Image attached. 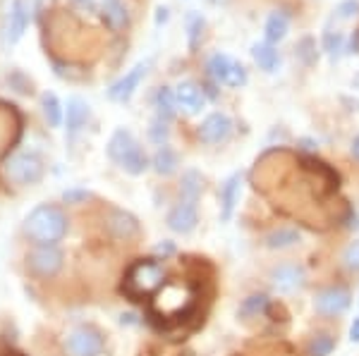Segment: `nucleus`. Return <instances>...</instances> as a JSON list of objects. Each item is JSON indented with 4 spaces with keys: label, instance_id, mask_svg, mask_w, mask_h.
Returning <instances> with one entry per match:
<instances>
[{
    "label": "nucleus",
    "instance_id": "1",
    "mask_svg": "<svg viewBox=\"0 0 359 356\" xmlns=\"http://www.w3.org/2000/svg\"><path fill=\"white\" fill-rule=\"evenodd\" d=\"M22 229L36 246H55L67 234V215L53 204H41L25 218Z\"/></svg>",
    "mask_w": 359,
    "mask_h": 356
},
{
    "label": "nucleus",
    "instance_id": "2",
    "mask_svg": "<svg viewBox=\"0 0 359 356\" xmlns=\"http://www.w3.org/2000/svg\"><path fill=\"white\" fill-rule=\"evenodd\" d=\"M165 285V271L154 258H142L132 263L130 271L125 275V292L132 299H142L154 292H158Z\"/></svg>",
    "mask_w": 359,
    "mask_h": 356
},
{
    "label": "nucleus",
    "instance_id": "3",
    "mask_svg": "<svg viewBox=\"0 0 359 356\" xmlns=\"http://www.w3.org/2000/svg\"><path fill=\"white\" fill-rule=\"evenodd\" d=\"M194 297L187 285L182 283H168L156 292L151 311L158 315L161 320H175L180 315H187L192 311Z\"/></svg>",
    "mask_w": 359,
    "mask_h": 356
},
{
    "label": "nucleus",
    "instance_id": "4",
    "mask_svg": "<svg viewBox=\"0 0 359 356\" xmlns=\"http://www.w3.org/2000/svg\"><path fill=\"white\" fill-rule=\"evenodd\" d=\"M46 165L36 153H15L5 160L3 165V175L8 182H13L17 187H29L36 185L43 180Z\"/></svg>",
    "mask_w": 359,
    "mask_h": 356
},
{
    "label": "nucleus",
    "instance_id": "5",
    "mask_svg": "<svg viewBox=\"0 0 359 356\" xmlns=\"http://www.w3.org/2000/svg\"><path fill=\"white\" fill-rule=\"evenodd\" d=\"M62 261H65V256H62V251L57 246H34L27 254L29 273L43 280L55 278L62 268Z\"/></svg>",
    "mask_w": 359,
    "mask_h": 356
},
{
    "label": "nucleus",
    "instance_id": "6",
    "mask_svg": "<svg viewBox=\"0 0 359 356\" xmlns=\"http://www.w3.org/2000/svg\"><path fill=\"white\" fill-rule=\"evenodd\" d=\"M65 349L69 356H101L106 349L103 335L96 328H77L67 335Z\"/></svg>",
    "mask_w": 359,
    "mask_h": 356
},
{
    "label": "nucleus",
    "instance_id": "7",
    "mask_svg": "<svg viewBox=\"0 0 359 356\" xmlns=\"http://www.w3.org/2000/svg\"><path fill=\"white\" fill-rule=\"evenodd\" d=\"M147 72H149V62H137V65L132 67V70L127 72L123 79H118V82L108 89V99L118 101V103L130 101L132 96H135L137 86L142 84V79L147 77Z\"/></svg>",
    "mask_w": 359,
    "mask_h": 356
},
{
    "label": "nucleus",
    "instance_id": "8",
    "mask_svg": "<svg viewBox=\"0 0 359 356\" xmlns=\"http://www.w3.org/2000/svg\"><path fill=\"white\" fill-rule=\"evenodd\" d=\"M271 285L280 294H290V292L304 285V268L297 266V263H283V266L271 271Z\"/></svg>",
    "mask_w": 359,
    "mask_h": 356
},
{
    "label": "nucleus",
    "instance_id": "9",
    "mask_svg": "<svg viewBox=\"0 0 359 356\" xmlns=\"http://www.w3.org/2000/svg\"><path fill=\"white\" fill-rule=\"evenodd\" d=\"M350 301H352V297L345 287H328V290L318 292L314 306H316V311L323 315H340L350 308Z\"/></svg>",
    "mask_w": 359,
    "mask_h": 356
},
{
    "label": "nucleus",
    "instance_id": "10",
    "mask_svg": "<svg viewBox=\"0 0 359 356\" xmlns=\"http://www.w3.org/2000/svg\"><path fill=\"white\" fill-rule=\"evenodd\" d=\"M230 131H233V122H230L228 115L211 113L204 122H201L199 139L206 141V143H223V141H228Z\"/></svg>",
    "mask_w": 359,
    "mask_h": 356
},
{
    "label": "nucleus",
    "instance_id": "11",
    "mask_svg": "<svg viewBox=\"0 0 359 356\" xmlns=\"http://www.w3.org/2000/svg\"><path fill=\"white\" fill-rule=\"evenodd\" d=\"M29 27V8L25 0H15L13 8H10L8 15V24H5V43H17L22 36H25Z\"/></svg>",
    "mask_w": 359,
    "mask_h": 356
},
{
    "label": "nucleus",
    "instance_id": "12",
    "mask_svg": "<svg viewBox=\"0 0 359 356\" xmlns=\"http://www.w3.org/2000/svg\"><path fill=\"white\" fill-rule=\"evenodd\" d=\"M199 222V215H196V206L194 204H177L175 208L168 213V227L177 234H189Z\"/></svg>",
    "mask_w": 359,
    "mask_h": 356
},
{
    "label": "nucleus",
    "instance_id": "13",
    "mask_svg": "<svg viewBox=\"0 0 359 356\" xmlns=\"http://www.w3.org/2000/svg\"><path fill=\"white\" fill-rule=\"evenodd\" d=\"M175 101L180 108H184L189 115L199 113L206 103V96H204V89L194 82H180L175 86Z\"/></svg>",
    "mask_w": 359,
    "mask_h": 356
},
{
    "label": "nucleus",
    "instance_id": "14",
    "mask_svg": "<svg viewBox=\"0 0 359 356\" xmlns=\"http://www.w3.org/2000/svg\"><path fill=\"white\" fill-rule=\"evenodd\" d=\"M91 118V108L89 103L79 96H69L67 99V134L74 136L77 131H82L86 127Z\"/></svg>",
    "mask_w": 359,
    "mask_h": 356
},
{
    "label": "nucleus",
    "instance_id": "15",
    "mask_svg": "<svg viewBox=\"0 0 359 356\" xmlns=\"http://www.w3.org/2000/svg\"><path fill=\"white\" fill-rule=\"evenodd\" d=\"M139 146L135 134H132L130 129H115V134L111 136V141H108V158L113 160V163H123L125 156L130 151H135V148Z\"/></svg>",
    "mask_w": 359,
    "mask_h": 356
},
{
    "label": "nucleus",
    "instance_id": "16",
    "mask_svg": "<svg viewBox=\"0 0 359 356\" xmlns=\"http://www.w3.org/2000/svg\"><path fill=\"white\" fill-rule=\"evenodd\" d=\"M240 192H242V175L235 172L225 180V185L221 189V220H230L233 218V211L240 201Z\"/></svg>",
    "mask_w": 359,
    "mask_h": 356
},
{
    "label": "nucleus",
    "instance_id": "17",
    "mask_svg": "<svg viewBox=\"0 0 359 356\" xmlns=\"http://www.w3.org/2000/svg\"><path fill=\"white\" fill-rule=\"evenodd\" d=\"M108 227L118 239H132L139 234V222L137 218L127 211H113L111 218H108Z\"/></svg>",
    "mask_w": 359,
    "mask_h": 356
},
{
    "label": "nucleus",
    "instance_id": "18",
    "mask_svg": "<svg viewBox=\"0 0 359 356\" xmlns=\"http://www.w3.org/2000/svg\"><path fill=\"white\" fill-rule=\"evenodd\" d=\"M201 192H204V177L196 170H187L182 175V182H180V197H182L184 204H196Z\"/></svg>",
    "mask_w": 359,
    "mask_h": 356
},
{
    "label": "nucleus",
    "instance_id": "19",
    "mask_svg": "<svg viewBox=\"0 0 359 356\" xmlns=\"http://www.w3.org/2000/svg\"><path fill=\"white\" fill-rule=\"evenodd\" d=\"M252 57L264 72H276L280 65V55L271 43H254L252 45Z\"/></svg>",
    "mask_w": 359,
    "mask_h": 356
},
{
    "label": "nucleus",
    "instance_id": "20",
    "mask_svg": "<svg viewBox=\"0 0 359 356\" xmlns=\"http://www.w3.org/2000/svg\"><path fill=\"white\" fill-rule=\"evenodd\" d=\"M287 29H290V22H287V15L285 13H276L266 20V43H278L287 36Z\"/></svg>",
    "mask_w": 359,
    "mask_h": 356
},
{
    "label": "nucleus",
    "instance_id": "21",
    "mask_svg": "<svg viewBox=\"0 0 359 356\" xmlns=\"http://www.w3.org/2000/svg\"><path fill=\"white\" fill-rule=\"evenodd\" d=\"M41 111H43L46 122H48L50 127H60L62 115L65 113H62V103L53 91H43L41 94Z\"/></svg>",
    "mask_w": 359,
    "mask_h": 356
},
{
    "label": "nucleus",
    "instance_id": "22",
    "mask_svg": "<svg viewBox=\"0 0 359 356\" xmlns=\"http://www.w3.org/2000/svg\"><path fill=\"white\" fill-rule=\"evenodd\" d=\"M151 165H154V170L158 172V175H163V177L172 175V172L177 170V165H180L177 153L172 151V148H168V146H161L158 151H156Z\"/></svg>",
    "mask_w": 359,
    "mask_h": 356
},
{
    "label": "nucleus",
    "instance_id": "23",
    "mask_svg": "<svg viewBox=\"0 0 359 356\" xmlns=\"http://www.w3.org/2000/svg\"><path fill=\"white\" fill-rule=\"evenodd\" d=\"M299 242V232L292 227H278L266 237V246L269 249H287V246Z\"/></svg>",
    "mask_w": 359,
    "mask_h": 356
},
{
    "label": "nucleus",
    "instance_id": "24",
    "mask_svg": "<svg viewBox=\"0 0 359 356\" xmlns=\"http://www.w3.org/2000/svg\"><path fill=\"white\" fill-rule=\"evenodd\" d=\"M154 103H156V111H158V118L161 120H170L172 115H175V91H170L168 86H161L158 91H156V99H154Z\"/></svg>",
    "mask_w": 359,
    "mask_h": 356
},
{
    "label": "nucleus",
    "instance_id": "25",
    "mask_svg": "<svg viewBox=\"0 0 359 356\" xmlns=\"http://www.w3.org/2000/svg\"><path fill=\"white\" fill-rule=\"evenodd\" d=\"M120 168H123L125 172H130V175H142L144 170L149 168V158H147V153H144V148L142 146H137L135 151H130L125 156V160L120 163Z\"/></svg>",
    "mask_w": 359,
    "mask_h": 356
},
{
    "label": "nucleus",
    "instance_id": "26",
    "mask_svg": "<svg viewBox=\"0 0 359 356\" xmlns=\"http://www.w3.org/2000/svg\"><path fill=\"white\" fill-rule=\"evenodd\" d=\"M294 55H297V60L302 62V65H306V67L316 65V60H318V53H316V41H314V38H311V36L299 38L297 45H294Z\"/></svg>",
    "mask_w": 359,
    "mask_h": 356
},
{
    "label": "nucleus",
    "instance_id": "27",
    "mask_svg": "<svg viewBox=\"0 0 359 356\" xmlns=\"http://www.w3.org/2000/svg\"><path fill=\"white\" fill-rule=\"evenodd\" d=\"M266 306H269V297H264V294H252V297H247L245 301H242V306H240V313L242 318H257L259 313H264L266 311Z\"/></svg>",
    "mask_w": 359,
    "mask_h": 356
},
{
    "label": "nucleus",
    "instance_id": "28",
    "mask_svg": "<svg viewBox=\"0 0 359 356\" xmlns=\"http://www.w3.org/2000/svg\"><path fill=\"white\" fill-rule=\"evenodd\" d=\"M204 29H206V22L199 13L187 15V41H189V48L192 50L199 45L201 36H204Z\"/></svg>",
    "mask_w": 359,
    "mask_h": 356
},
{
    "label": "nucleus",
    "instance_id": "29",
    "mask_svg": "<svg viewBox=\"0 0 359 356\" xmlns=\"http://www.w3.org/2000/svg\"><path fill=\"white\" fill-rule=\"evenodd\" d=\"M230 65H233V57L225 55V53H216V55H211V60H208V72H211V77L216 79L218 84H223Z\"/></svg>",
    "mask_w": 359,
    "mask_h": 356
},
{
    "label": "nucleus",
    "instance_id": "30",
    "mask_svg": "<svg viewBox=\"0 0 359 356\" xmlns=\"http://www.w3.org/2000/svg\"><path fill=\"white\" fill-rule=\"evenodd\" d=\"M335 349V340L331 335H316L309 344V356H331Z\"/></svg>",
    "mask_w": 359,
    "mask_h": 356
},
{
    "label": "nucleus",
    "instance_id": "31",
    "mask_svg": "<svg viewBox=\"0 0 359 356\" xmlns=\"http://www.w3.org/2000/svg\"><path fill=\"white\" fill-rule=\"evenodd\" d=\"M225 86H233V89H240V86L247 84V70L240 65L237 60H233V65H230L228 74H225Z\"/></svg>",
    "mask_w": 359,
    "mask_h": 356
},
{
    "label": "nucleus",
    "instance_id": "32",
    "mask_svg": "<svg viewBox=\"0 0 359 356\" xmlns=\"http://www.w3.org/2000/svg\"><path fill=\"white\" fill-rule=\"evenodd\" d=\"M168 134H170L168 122H165V120H161V118H156L151 122V127H149V139H151L154 143H158V146H165Z\"/></svg>",
    "mask_w": 359,
    "mask_h": 356
},
{
    "label": "nucleus",
    "instance_id": "33",
    "mask_svg": "<svg viewBox=\"0 0 359 356\" xmlns=\"http://www.w3.org/2000/svg\"><path fill=\"white\" fill-rule=\"evenodd\" d=\"M343 43H345V36L340 31H328L326 38H323V48L328 50V55H331L333 60L340 55V50H343Z\"/></svg>",
    "mask_w": 359,
    "mask_h": 356
},
{
    "label": "nucleus",
    "instance_id": "34",
    "mask_svg": "<svg viewBox=\"0 0 359 356\" xmlns=\"http://www.w3.org/2000/svg\"><path fill=\"white\" fill-rule=\"evenodd\" d=\"M343 261H345V266L350 268V271L359 273V239H355V242L347 244V249H345V254H343Z\"/></svg>",
    "mask_w": 359,
    "mask_h": 356
},
{
    "label": "nucleus",
    "instance_id": "35",
    "mask_svg": "<svg viewBox=\"0 0 359 356\" xmlns=\"http://www.w3.org/2000/svg\"><path fill=\"white\" fill-rule=\"evenodd\" d=\"M357 13H359L357 0H343V3L335 8V17H338V20H352Z\"/></svg>",
    "mask_w": 359,
    "mask_h": 356
},
{
    "label": "nucleus",
    "instance_id": "36",
    "mask_svg": "<svg viewBox=\"0 0 359 356\" xmlns=\"http://www.w3.org/2000/svg\"><path fill=\"white\" fill-rule=\"evenodd\" d=\"M86 199H91V194L86 192V189H67V192L62 194L65 204H84Z\"/></svg>",
    "mask_w": 359,
    "mask_h": 356
},
{
    "label": "nucleus",
    "instance_id": "37",
    "mask_svg": "<svg viewBox=\"0 0 359 356\" xmlns=\"http://www.w3.org/2000/svg\"><path fill=\"white\" fill-rule=\"evenodd\" d=\"M350 340L359 342V315H357L355 320H352V325H350Z\"/></svg>",
    "mask_w": 359,
    "mask_h": 356
},
{
    "label": "nucleus",
    "instance_id": "38",
    "mask_svg": "<svg viewBox=\"0 0 359 356\" xmlns=\"http://www.w3.org/2000/svg\"><path fill=\"white\" fill-rule=\"evenodd\" d=\"M156 254H172V244H158L156 246Z\"/></svg>",
    "mask_w": 359,
    "mask_h": 356
},
{
    "label": "nucleus",
    "instance_id": "39",
    "mask_svg": "<svg viewBox=\"0 0 359 356\" xmlns=\"http://www.w3.org/2000/svg\"><path fill=\"white\" fill-rule=\"evenodd\" d=\"M347 50H350V53H359V34H357V36H352L350 48H347Z\"/></svg>",
    "mask_w": 359,
    "mask_h": 356
},
{
    "label": "nucleus",
    "instance_id": "40",
    "mask_svg": "<svg viewBox=\"0 0 359 356\" xmlns=\"http://www.w3.org/2000/svg\"><path fill=\"white\" fill-rule=\"evenodd\" d=\"M165 20H168V10L165 8H158V17H156V22L161 24V22H165Z\"/></svg>",
    "mask_w": 359,
    "mask_h": 356
},
{
    "label": "nucleus",
    "instance_id": "41",
    "mask_svg": "<svg viewBox=\"0 0 359 356\" xmlns=\"http://www.w3.org/2000/svg\"><path fill=\"white\" fill-rule=\"evenodd\" d=\"M352 153H355V158L359 160V136H355V141H352Z\"/></svg>",
    "mask_w": 359,
    "mask_h": 356
},
{
    "label": "nucleus",
    "instance_id": "42",
    "mask_svg": "<svg viewBox=\"0 0 359 356\" xmlns=\"http://www.w3.org/2000/svg\"><path fill=\"white\" fill-rule=\"evenodd\" d=\"M352 84H355L357 89H359V74H355V79H352Z\"/></svg>",
    "mask_w": 359,
    "mask_h": 356
},
{
    "label": "nucleus",
    "instance_id": "43",
    "mask_svg": "<svg viewBox=\"0 0 359 356\" xmlns=\"http://www.w3.org/2000/svg\"><path fill=\"white\" fill-rule=\"evenodd\" d=\"M82 3H91V0H82Z\"/></svg>",
    "mask_w": 359,
    "mask_h": 356
}]
</instances>
